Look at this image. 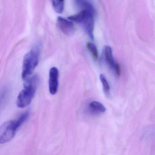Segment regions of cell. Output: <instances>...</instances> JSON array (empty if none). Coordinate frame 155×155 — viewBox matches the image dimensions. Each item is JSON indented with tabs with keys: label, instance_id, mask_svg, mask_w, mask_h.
<instances>
[{
	"label": "cell",
	"instance_id": "obj_1",
	"mask_svg": "<svg viewBox=\"0 0 155 155\" xmlns=\"http://www.w3.org/2000/svg\"><path fill=\"white\" fill-rule=\"evenodd\" d=\"M28 111L21 114L18 119L6 121L0 127V143L4 144L11 140L20 127L26 121L29 116Z\"/></svg>",
	"mask_w": 155,
	"mask_h": 155
},
{
	"label": "cell",
	"instance_id": "obj_2",
	"mask_svg": "<svg viewBox=\"0 0 155 155\" xmlns=\"http://www.w3.org/2000/svg\"><path fill=\"white\" fill-rule=\"evenodd\" d=\"M25 81L24 89L18 94L17 100V106L21 108L27 107L31 103L36 93L39 79L37 75H34Z\"/></svg>",
	"mask_w": 155,
	"mask_h": 155
},
{
	"label": "cell",
	"instance_id": "obj_3",
	"mask_svg": "<svg viewBox=\"0 0 155 155\" xmlns=\"http://www.w3.org/2000/svg\"><path fill=\"white\" fill-rule=\"evenodd\" d=\"M94 9H86L82 10L79 12L70 16L68 19L83 26L86 32L91 39H94Z\"/></svg>",
	"mask_w": 155,
	"mask_h": 155
},
{
	"label": "cell",
	"instance_id": "obj_4",
	"mask_svg": "<svg viewBox=\"0 0 155 155\" xmlns=\"http://www.w3.org/2000/svg\"><path fill=\"white\" fill-rule=\"evenodd\" d=\"M40 50L38 46L32 48L25 55L22 64L21 77L23 80L29 78L38 66L39 61Z\"/></svg>",
	"mask_w": 155,
	"mask_h": 155
},
{
	"label": "cell",
	"instance_id": "obj_5",
	"mask_svg": "<svg viewBox=\"0 0 155 155\" xmlns=\"http://www.w3.org/2000/svg\"><path fill=\"white\" fill-rule=\"evenodd\" d=\"M58 70L56 67H52L50 70L49 77V90L51 95H55L58 92Z\"/></svg>",
	"mask_w": 155,
	"mask_h": 155
},
{
	"label": "cell",
	"instance_id": "obj_6",
	"mask_svg": "<svg viewBox=\"0 0 155 155\" xmlns=\"http://www.w3.org/2000/svg\"><path fill=\"white\" fill-rule=\"evenodd\" d=\"M57 25L61 31L68 36H71L75 32L73 23L62 17H58Z\"/></svg>",
	"mask_w": 155,
	"mask_h": 155
},
{
	"label": "cell",
	"instance_id": "obj_7",
	"mask_svg": "<svg viewBox=\"0 0 155 155\" xmlns=\"http://www.w3.org/2000/svg\"><path fill=\"white\" fill-rule=\"evenodd\" d=\"M104 55L108 65L110 68L115 71L117 68L120 66L119 64L115 61L113 56L112 48L110 46H106L104 48Z\"/></svg>",
	"mask_w": 155,
	"mask_h": 155
},
{
	"label": "cell",
	"instance_id": "obj_8",
	"mask_svg": "<svg viewBox=\"0 0 155 155\" xmlns=\"http://www.w3.org/2000/svg\"><path fill=\"white\" fill-rule=\"evenodd\" d=\"M89 107L91 112L95 114L104 113L106 111V109L103 104L97 101H93L89 105Z\"/></svg>",
	"mask_w": 155,
	"mask_h": 155
},
{
	"label": "cell",
	"instance_id": "obj_9",
	"mask_svg": "<svg viewBox=\"0 0 155 155\" xmlns=\"http://www.w3.org/2000/svg\"><path fill=\"white\" fill-rule=\"evenodd\" d=\"M100 79L101 81L102 86H103V91H104V93L107 97H108L110 95V87L109 84L107 80L103 74H101L100 75Z\"/></svg>",
	"mask_w": 155,
	"mask_h": 155
},
{
	"label": "cell",
	"instance_id": "obj_10",
	"mask_svg": "<svg viewBox=\"0 0 155 155\" xmlns=\"http://www.w3.org/2000/svg\"><path fill=\"white\" fill-rule=\"evenodd\" d=\"M51 2L52 7L56 12L61 13L63 12L64 8V1H52Z\"/></svg>",
	"mask_w": 155,
	"mask_h": 155
},
{
	"label": "cell",
	"instance_id": "obj_11",
	"mask_svg": "<svg viewBox=\"0 0 155 155\" xmlns=\"http://www.w3.org/2000/svg\"><path fill=\"white\" fill-rule=\"evenodd\" d=\"M87 48L90 52L95 61L97 60L98 58V52L96 45L91 42H88L87 44Z\"/></svg>",
	"mask_w": 155,
	"mask_h": 155
}]
</instances>
